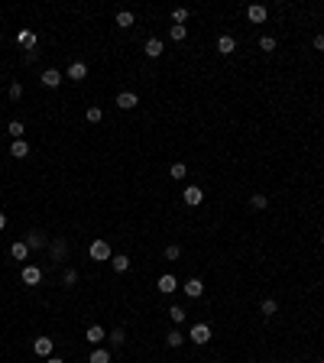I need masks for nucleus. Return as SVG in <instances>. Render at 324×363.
Segmentation results:
<instances>
[{
	"label": "nucleus",
	"instance_id": "obj_14",
	"mask_svg": "<svg viewBox=\"0 0 324 363\" xmlns=\"http://www.w3.org/2000/svg\"><path fill=\"white\" fill-rule=\"evenodd\" d=\"M217 52H220V56H230V52H237V39H233V36H220V39H217Z\"/></svg>",
	"mask_w": 324,
	"mask_h": 363
},
{
	"label": "nucleus",
	"instance_id": "obj_20",
	"mask_svg": "<svg viewBox=\"0 0 324 363\" xmlns=\"http://www.w3.org/2000/svg\"><path fill=\"white\" fill-rule=\"evenodd\" d=\"M10 256H13V259H26V256H30V246H26L23 240L13 243V246H10Z\"/></svg>",
	"mask_w": 324,
	"mask_h": 363
},
{
	"label": "nucleus",
	"instance_id": "obj_23",
	"mask_svg": "<svg viewBox=\"0 0 324 363\" xmlns=\"http://www.w3.org/2000/svg\"><path fill=\"white\" fill-rule=\"evenodd\" d=\"M165 344H169V347H182L185 344V334L182 331H169V334H165Z\"/></svg>",
	"mask_w": 324,
	"mask_h": 363
},
{
	"label": "nucleus",
	"instance_id": "obj_22",
	"mask_svg": "<svg viewBox=\"0 0 324 363\" xmlns=\"http://www.w3.org/2000/svg\"><path fill=\"white\" fill-rule=\"evenodd\" d=\"M250 208L253 211H266V208H269V198H266V195H253L250 198Z\"/></svg>",
	"mask_w": 324,
	"mask_h": 363
},
{
	"label": "nucleus",
	"instance_id": "obj_29",
	"mask_svg": "<svg viewBox=\"0 0 324 363\" xmlns=\"http://www.w3.org/2000/svg\"><path fill=\"white\" fill-rule=\"evenodd\" d=\"M172 20H175V26H185V23H188V10H185V7L172 10Z\"/></svg>",
	"mask_w": 324,
	"mask_h": 363
},
{
	"label": "nucleus",
	"instance_id": "obj_1",
	"mask_svg": "<svg viewBox=\"0 0 324 363\" xmlns=\"http://www.w3.org/2000/svg\"><path fill=\"white\" fill-rule=\"evenodd\" d=\"M188 337H191V344H208L211 337H214V331H211V324H204V321H198L195 327L188 331Z\"/></svg>",
	"mask_w": 324,
	"mask_h": 363
},
{
	"label": "nucleus",
	"instance_id": "obj_12",
	"mask_svg": "<svg viewBox=\"0 0 324 363\" xmlns=\"http://www.w3.org/2000/svg\"><path fill=\"white\" fill-rule=\"evenodd\" d=\"M182 289H185V295H188V298H198V295H204V282H201V279H188V282H185Z\"/></svg>",
	"mask_w": 324,
	"mask_h": 363
},
{
	"label": "nucleus",
	"instance_id": "obj_40",
	"mask_svg": "<svg viewBox=\"0 0 324 363\" xmlns=\"http://www.w3.org/2000/svg\"><path fill=\"white\" fill-rule=\"evenodd\" d=\"M321 243H324V234H321Z\"/></svg>",
	"mask_w": 324,
	"mask_h": 363
},
{
	"label": "nucleus",
	"instance_id": "obj_36",
	"mask_svg": "<svg viewBox=\"0 0 324 363\" xmlns=\"http://www.w3.org/2000/svg\"><path fill=\"white\" fill-rule=\"evenodd\" d=\"M65 250H68V246L62 243V240H59V243H52V256H55V259H59V256H65Z\"/></svg>",
	"mask_w": 324,
	"mask_h": 363
},
{
	"label": "nucleus",
	"instance_id": "obj_10",
	"mask_svg": "<svg viewBox=\"0 0 324 363\" xmlns=\"http://www.w3.org/2000/svg\"><path fill=\"white\" fill-rule=\"evenodd\" d=\"M246 17H250V23H266V17H269V10H266L263 4H253L250 10H246Z\"/></svg>",
	"mask_w": 324,
	"mask_h": 363
},
{
	"label": "nucleus",
	"instance_id": "obj_25",
	"mask_svg": "<svg viewBox=\"0 0 324 363\" xmlns=\"http://www.w3.org/2000/svg\"><path fill=\"white\" fill-rule=\"evenodd\" d=\"M85 120L88 123H101V120H104V111H101V107H88V111H85Z\"/></svg>",
	"mask_w": 324,
	"mask_h": 363
},
{
	"label": "nucleus",
	"instance_id": "obj_37",
	"mask_svg": "<svg viewBox=\"0 0 324 363\" xmlns=\"http://www.w3.org/2000/svg\"><path fill=\"white\" fill-rule=\"evenodd\" d=\"M314 49H318V52H324V36H314Z\"/></svg>",
	"mask_w": 324,
	"mask_h": 363
},
{
	"label": "nucleus",
	"instance_id": "obj_2",
	"mask_svg": "<svg viewBox=\"0 0 324 363\" xmlns=\"http://www.w3.org/2000/svg\"><path fill=\"white\" fill-rule=\"evenodd\" d=\"M88 256H91L94 263H107V259H110V243L107 240H94L91 250H88Z\"/></svg>",
	"mask_w": 324,
	"mask_h": 363
},
{
	"label": "nucleus",
	"instance_id": "obj_8",
	"mask_svg": "<svg viewBox=\"0 0 324 363\" xmlns=\"http://www.w3.org/2000/svg\"><path fill=\"white\" fill-rule=\"evenodd\" d=\"M156 289L162 292V295H172V292L178 289V282H175V276H169V272H165V276H159V282H156Z\"/></svg>",
	"mask_w": 324,
	"mask_h": 363
},
{
	"label": "nucleus",
	"instance_id": "obj_18",
	"mask_svg": "<svg viewBox=\"0 0 324 363\" xmlns=\"http://www.w3.org/2000/svg\"><path fill=\"white\" fill-rule=\"evenodd\" d=\"M110 266H114V272H127L130 269V256L117 253V256H110Z\"/></svg>",
	"mask_w": 324,
	"mask_h": 363
},
{
	"label": "nucleus",
	"instance_id": "obj_41",
	"mask_svg": "<svg viewBox=\"0 0 324 363\" xmlns=\"http://www.w3.org/2000/svg\"><path fill=\"white\" fill-rule=\"evenodd\" d=\"M318 363H324V360H318Z\"/></svg>",
	"mask_w": 324,
	"mask_h": 363
},
{
	"label": "nucleus",
	"instance_id": "obj_34",
	"mask_svg": "<svg viewBox=\"0 0 324 363\" xmlns=\"http://www.w3.org/2000/svg\"><path fill=\"white\" fill-rule=\"evenodd\" d=\"M123 340H127V334H123V331H120V327H117V331H114V334H110V344H114V347H120V344H123Z\"/></svg>",
	"mask_w": 324,
	"mask_h": 363
},
{
	"label": "nucleus",
	"instance_id": "obj_15",
	"mask_svg": "<svg viewBox=\"0 0 324 363\" xmlns=\"http://www.w3.org/2000/svg\"><path fill=\"white\" fill-rule=\"evenodd\" d=\"M104 337H107V334H104V327H101V324H91L85 331V340H88V344H101Z\"/></svg>",
	"mask_w": 324,
	"mask_h": 363
},
{
	"label": "nucleus",
	"instance_id": "obj_5",
	"mask_svg": "<svg viewBox=\"0 0 324 363\" xmlns=\"http://www.w3.org/2000/svg\"><path fill=\"white\" fill-rule=\"evenodd\" d=\"M143 52H146L149 59H159L162 52H165V46H162V39H156V36H149L146 39V46H143Z\"/></svg>",
	"mask_w": 324,
	"mask_h": 363
},
{
	"label": "nucleus",
	"instance_id": "obj_19",
	"mask_svg": "<svg viewBox=\"0 0 324 363\" xmlns=\"http://www.w3.org/2000/svg\"><path fill=\"white\" fill-rule=\"evenodd\" d=\"M7 133H10V136H13V140H20V136H23V133H26V127H23V120H10V123H7Z\"/></svg>",
	"mask_w": 324,
	"mask_h": 363
},
{
	"label": "nucleus",
	"instance_id": "obj_33",
	"mask_svg": "<svg viewBox=\"0 0 324 363\" xmlns=\"http://www.w3.org/2000/svg\"><path fill=\"white\" fill-rule=\"evenodd\" d=\"M7 94H10V101H20V98H23V85H17V81H13Z\"/></svg>",
	"mask_w": 324,
	"mask_h": 363
},
{
	"label": "nucleus",
	"instance_id": "obj_38",
	"mask_svg": "<svg viewBox=\"0 0 324 363\" xmlns=\"http://www.w3.org/2000/svg\"><path fill=\"white\" fill-rule=\"evenodd\" d=\"M7 227V214H4V211H0V230H4Z\"/></svg>",
	"mask_w": 324,
	"mask_h": 363
},
{
	"label": "nucleus",
	"instance_id": "obj_32",
	"mask_svg": "<svg viewBox=\"0 0 324 363\" xmlns=\"http://www.w3.org/2000/svg\"><path fill=\"white\" fill-rule=\"evenodd\" d=\"M259 49H263V52H275V39L272 36H263V39H259Z\"/></svg>",
	"mask_w": 324,
	"mask_h": 363
},
{
	"label": "nucleus",
	"instance_id": "obj_27",
	"mask_svg": "<svg viewBox=\"0 0 324 363\" xmlns=\"http://www.w3.org/2000/svg\"><path fill=\"white\" fill-rule=\"evenodd\" d=\"M23 243H26V246H33V250H39V246H46V237H43V234H30Z\"/></svg>",
	"mask_w": 324,
	"mask_h": 363
},
{
	"label": "nucleus",
	"instance_id": "obj_3",
	"mask_svg": "<svg viewBox=\"0 0 324 363\" xmlns=\"http://www.w3.org/2000/svg\"><path fill=\"white\" fill-rule=\"evenodd\" d=\"M52 347H55L52 337H36L33 340V353H36V357H52Z\"/></svg>",
	"mask_w": 324,
	"mask_h": 363
},
{
	"label": "nucleus",
	"instance_id": "obj_6",
	"mask_svg": "<svg viewBox=\"0 0 324 363\" xmlns=\"http://www.w3.org/2000/svg\"><path fill=\"white\" fill-rule=\"evenodd\" d=\"M136 104H140V98H136L133 91H123V94H117V107H120V111H133Z\"/></svg>",
	"mask_w": 324,
	"mask_h": 363
},
{
	"label": "nucleus",
	"instance_id": "obj_28",
	"mask_svg": "<svg viewBox=\"0 0 324 363\" xmlns=\"http://www.w3.org/2000/svg\"><path fill=\"white\" fill-rule=\"evenodd\" d=\"M169 175L172 179H185V175H188V166H185V162H175V166L169 169Z\"/></svg>",
	"mask_w": 324,
	"mask_h": 363
},
{
	"label": "nucleus",
	"instance_id": "obj_24",
	"mask_svg": "<svg viewBox=\"0 0 324 363\" xmlns=\"http://www.w3.org/2000/svg\"><path fill=\"white\" fill-rule=\"evenodd\" d=\"M88 363H110V350H104V347H98V350L88 357Z\"/></svg>",
	"mask_w": 324,
	"mask_h": 363
},
{
	"label": "nucleus",
	"instance_id": "obj_35",
	"mask_svg": "<svg viewBox=\"0 0 324 363\" xmlns=\"http://www.w3.org/2000/svg\"><path fill=\"white\" fill-rule=\"evenodd\" d=\"M62 282H65V285H75V282H78V272H75V269H65V276H62Z\"/></svg>",
	"mask_w": 324,
	"mask_h": 363
},
{
	"label": "nucleus",
	"instance_id": "obj_21",
	"mask_svg": "<svg viewBox=\"0 0 324 363\" xmlns=\"http://www.w3.org/2000/svg\"><path fill=\"white\" fill-rule=\"evenodd\" d=\"M259 311H263L266 318H272V314L279 311V302H275V298H263V305H259Z\"/></svg>",
	"mask_w": 324,
	"mask_h": 363
},
{
	"label": "nucleus",
	"instance_id": "obj_16",
	"mask_svg": "<svg viewBox=\"0 0 324 363\" xmlns=\"http://www.w3.org/2000/svg\"><path fill=\"white\" fill-rule=\"evenodd\" d=\"M10 156H13V159H26V156H30V143H26V140H17L10 146Z\"/></svg>",
	"mask_w": 324,
	"mask_h": 363
},
{
	"label": "nucleus",
	"instance_id": "obj_11",
	"mask_svg": "<svg viewBox=\"0 0 324 363\" xmlns=\"http://www.w3.org/2000/svg\"><path fill=\"white\" fill-rule=\"evenodd\" d=\"M68 78L72 81H85L88 78V65L85 62H72V65H68Z\"/></svg>",
	"mask_w": 324,
	"mask_h": 363
},
{
	"label": "nucleus",
	"instance_id": "obj_17",
	"mask_svg": "<svg viewBox=\"0 0 324 363\" xmlns=\"http://www.w3.org/2000/svg\"><path fill=\"white\" fill-rule=\"evenodd\" d=\"M114 23L120 26V30H130V26L136 23V17H133V13H130V10H120V13H117V20H114Z\"/></svg>",
	"mask_w": 324,
	"mask_h": 363
},
{
	"label": "nucleus",
	"instance_id": "obj_26",
	"mask_svg": "<svg viewBox=\"0 0 324 363\" xmlns=\"http://www.w3.org/2000/svg\"><path fill=\"white\" fill-rule=\"evenodd\" d=\"M169 36L175 39V43H185V39H188V26H172Z\"/></svg>",
	"mask_w": 324,
	"mask_h": 363
},
{
	"label": "nucleus",
	"instance_id": "obj_39",
	"mask_svg": "<svg viewBox=\"0 0 324 363\" xmlns=\"http://www.w3.org/2000/svg\"><path fill=\"white\" fill-rule=\"evenodd\" d=\"M46 363H65L62 357H46Z\"/></svg>",
	"mask_w": 324,
	"mask_h": 363
},
{
	"label": "nucleus",
	"instance_id": "obj_7",
	"mask_svg": "<svg viewBox=\"0 0 324 363\" xmlns=\"http://www.w3.org/2000/svg\"><path fill=\"white\" fill-rule=\"evenodd\" d=\"M23 282L26 285H39L43 282V269H39V266H23Z\"/></svg>",
	"mask_w": 324,
	"mask_h": 363
},
{
	"label": "nucleus",
	"instance_id": "obj_9",
	"mask_svg": "<svg viewBox=\"0 0 324 363\" xmlns=\"http://www.w3.org/2000/svg\"><path fill=\"white\" fill-rule=\"evenodd\" d=\"M39 81H43L46 88H59V85H62V72H59V68H46Z\"/></svg>",
	"mask_w": 324,
	"mask_h": 363
},
{
	"label": "nucleus",
	"instance_id": "obj_31",
	"mask_svg": "<svg viewBox=\"0 0 324 363\" xmlns=\"http://www.w3.org/2000/svg\"><path fill=\"white\" fill-rule=\"evenodd\" d=\"M169 318L175 321V324H182V321H185V308H182V305H172V308H169Z\"/></svg>",
	"mask_w": 324,
	"mask_h": 363
},
{
	"label": "nucleus",
	"instance_id": "obj_4",
	"mask_svg": "<svg viewBox=\"0 0 324 363\" xmlns=\"http://www.w3.org/2000/svg\"><path fill=\"white\" fill-rule=\"evenodd\" d=\"M185 204H188V208H198V204H201L204 201V191L201 188H198V185H188V188H185Z\"/></svg>",
	"mask_w": 324,
	"mask_h": 363
},
{
	"label": "nucleus",
	"instance_id": "obj_13",
	"mask_svg": "<svg viewBox=\"0 0 324 363\" xmlns=\"http://www.w3.org/2000/svg\"><path fill=\"white\" fill-rule=\"evenodd\" d=\"M20 43H23L26 46V52H36V43H39V36H36V33H30V30H20Z\"/></svg>",
	"mask_w": 324,
	"mask_h": 363
},
{
	"label": "nucleus",
	"instance_id": "obj_30",
	"mask_svg": "<svg viewBox=\"0 0 324 363\" xmlns=\"http://www.w3.org/2000/svg\"><path fill=\"white\" fill-rule=\"evenodd\" d=\"M162 256H165V259H178V256H182V246H178V243H169V246L162 250Z\"/></svg>",
	"mask_w": 324,
	"mask_h": 363
}]
</instances>
